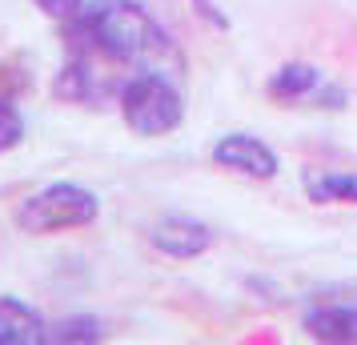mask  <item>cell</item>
<instances>
[{
	"label": "cell",
	"instance_id": "obj_1",
	"mask_svg": "<svg viewBox=\"0 0 357 345\" xmlns=\"http://www.w3.org/2000/svg\"><path fill=\"white\" fill-rule=\"evenodd\" d=\"M68 45L93 52L105 65H141L169 49L165 29L137 0H97L68 20Z\"/></svg>",
	"mask_w": 357,
	"mask_h": 345
},
{
	"label": "cell",
	"instance_id": "obj_2",
	"mask_svg": "<svg viewBox=\"0 0 357 345\" xmlns=\"http://www.w3.org/2000/svg\"><path fill=\"white\" fill-rule=\"evenodd\" d=\"M121 116L137 137H165L185 121V100H181L177 84L161 77L157 68L132 72L129 81L121 84Z\"/></svg>",
	"mask_w": 357,
	"mask_h": 345
},
{
	"label": "cell",
	"instance_id": "obj_3",
	"mask_svg": "<svg viewBox=\"0 0 357 345\" xmlns=\"http://www.w3.org/2000/svg\"><path fill=\"white\" fill-rule=\"evenodd\" d=\"M100 217V197L89 193L81 185L73 181H56V185H45L36 189L33 197L20 201L17 209V225L24 233H68V229H84Z\"/></svg>",
	"mask_w": 357,
	"mask_h": 345
},
{
	"label": "cell",
	"instance_id": "obj_4",
	"mask_svg": "<svg viewBox=\"0 0 357 345\" xmlns=\"http://www.w3.org/2000/svg\"><path fill=\"white\" fill-rule=\"evenodd\" d=\"M265 93L277 105H309V109H325V113H341L349 105V93L337 81H329L321 68L305 65V61H289L269 77Z\"/></svg>",
	"mask_w": 357,
	"mask_h": 345
},
{
	"label": "cell",
	"instance_id": "obj_5",
	"mask_svg": "<svg viewBox=\"0 0 357 345\" xmlns=\"http://www.w3.org/2000/svg\"><path fill=\"white\" fill-rule=\"evenodd\" d=\"M305 333L317 342L357 345V285H329L309 297Z\"/></svg>",
	"mask_w": 357,
	"mask_h": 345
},
{
	"label": "cell",
	"instance_id": "obj_6",
	"mask_svg": "<svg viewBox=\"0 0 357 345\" xmlns=\"http://www.w3.org/2000/svg\"><path fill=\"white\" fill-rule=\"evenodd\" d=\"M213 161L229 169V173H241V177H253V181H269L277 177V153L261 137H249V132H229L213 145Z\"/></svg>",
	"mask_w": 357,
	"mask_h": 345
},
{
	"label": "cell",
	"instance_id": "obj_7",
	"mask_svg": "<svg viewBox=\"0 0 357 345\" xmlns=\"http://www.w3.org/2000/svg\"><path fill=\"white\" fill-rule=\"evenodd\" d=\"M149 241H153L157 253L173 257V261H193V257H201V253L213 245V229L205 225V221H197V217L169 213V217H161V221L153 225Z\"/></svg>",
	"mask_w": 357,
	"mask_h": 345
},
{
	"label": "cell",
	"instance_id": "obj_8",
	"mask_svg": "<svg viewBox=\"0 0 357 345\" xmlns=\"http://www.w3.org/2000/svg\"><path fill=\"white\" fill-rule=\"evenodd\" d=\"M49 321L13 293H0V345H45Z\"/></svg>",
	"mask_w": 357,
	"mask_h": 345
},
{
	"label": "cell",
	"instance_id": "obj_9",
	"mask_svg": "<svg viewBox=\"0 0 357 345\" xmlns=\"http://www.w3.org/2000/svg\"><path fill=\"white\" fill-rule=\"evenodd\" d=\"M301 189L313 205H357V173L337 169H305Z\"/></svg>",
	"mask_w": 357,
	"mask_h": 345
},
{
	"label": "cell",
	"instance_id": "obj_10",
	"mask_svg": "<svg viewBox=\"0 0 357 345\" xmlns=\"http://www.w3.org/2000/svg\"><path fill=\"white\" fill-rule=\"evenodd\" d=\"M105 333H100V321L93 317H61L56 325H49V342H100Z\"/></svg>",
	"mask_w": 357,
	"mask_h": 345
},
{
	"label": "cell",
	"instance_id": "obj_11",
	"mask_svg": "<svg viewBox=\"0 0 357 345\" xmlns=\"http://www.w3.org/2000/svg\"><path fill=\"white\" fill-rule=\"evenodd\" d=\"M24 141V113L8 97H0V153L17 148Z\"/></svg>",
	"mask_w": 357,
	"mask_h": 345
},
{
	"label": "cell",
	"instance_id": "obj_12",
	"mask_svg": "<svg viewBox=\"0 0 357 345\" xmlns=\"http://www.w3.org/2000/svg\"><path fill=\"white\" fill-rule=\"evenodd\" d=\"M36 8L52 20H73L84 8V0H36Z\"/></svg>",
	"mask_w": 357,
	"mask_h": 345
}]
</instances>
